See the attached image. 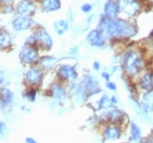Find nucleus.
Returning a JSON list of instances; mask_svg holds the SVG:
<instances>
[{
  "instance_id": "33",
  "label": "nucleus",
  "mask_w": 153,
  "mask_h": 143,
  "mask_svg": "<svg viewBox=\"0 0 153 143\" xmlns=\"http://www.w3.org/2000/svg\"><path fill=\"white\" fill-rule=\"evenodd\" d=\"M140 143H153V134L148 136L147 138H143V140L141 141Z\"/></svg>"
},
{
  "instance_id": "34",
  "label": "nucleus",
  "mask_w": 153,
  "mask_h": 143,
  "mask_svg": "<svg viewBox=\"0 0 153 143\" xmlns=\"http://www.w3.org/2000/svg\"><path fill=\"white\" fill-rule=\"evenodd\" d=\"M79 51V46H74V47L70 48V50H69V54L71 56H74V55H76V53Z\"/></svg>"
},
{
  "instance_id": "16",
  "label": "nucleus",
  "mask_w": 153,
  "mask_h": 143,
  "mask_svg": "<svg viewBox=\"0 0 153 143\" xmlns=\"http://www.w3.org/2000/svg\"><path fill=\"white\" fill-rule=\"evenodd\" d=\"M103 12H104L103 14L107 16L108 19H117L119 13H120V8H119L118 0H107L105 4H104Z\"/></svg>"
},
{
  "instance_id": "38",
  "label": "nucleus",
  "mask_w": 153,
  "mask_h": 143,
  "mask_svg": "<svg viewBox=\"0 0 153 143\" xmlns=\"http://www.w3.org/2000/svg\"><path fill=\"white\" fill-rule=\"evenodd\" d=\"M149 39L152 41V44H153V30H152V32L150 33V35H149Z\"/></svg>"
},
{
  "instance_id": "8",
  "label": "nucleus",
  "mask_w": 153,
  "mask_h": 143,
  "mask_svg": "<svg viewBox=\"0 0 153 143\" xmlns=\"http://www.w3.org/2000/svg\"><path fill=\"white\" fill-rule=\"evenodd\" d=\"M34 34L36 36V41H37V45L36 47L39 50H45L48 51L51 50L53 46H54V39L51 37V35L48 33V31L44 27H38L34 31Z\"/></svg>"
},
{
  "instance_id": "23",
  "label": "nucleus",
  "mask_w": 153,
  "mask_h": 143,
  "mask_svg": "<svg viewBox=\"0 0 153 143\" xmlns=\"http://www.w3.org/2000/svg\"><path fill=\"white\" fill-rule=\"evenodd\" d=\"M53 27H54L55 33L58 36H62L64 34H66L69 31V22H68L67 20H64V19L57 20V21L54 22Z\"/></svg>"
},
{
  "instance_id": "4",
  "label": "nucleus",
  "mask_w": 153,
  "mask_h": 143,
  "mask_svg": "<svg viewBox=\"0 0 153 143\" xmlns=\"http://www.w3.org/2000/svg\"><path fill=\"white\" fill-rule=\"evenodd\" d=\"M43 78H44V70L37 66L27 68L24 71V76H23V80L26 85H29V87L39 86L43 82Z\"/></svg>"
},
{
  "instance_id": "9",
  "label": "nucleus",
  "mask_w": 153,
  "mask_h": 143,
  "mask_svg": "<svg viewBox=\"0 0 153 143\" xmlns=\"http://www.w3.org/2000/svg\"><path fill=\"white\" fill-rule=\"evenodd\" d=\"M81 82H82L89 97L90 96L96 95V94H100V93L102 92V87L100 85L99 79L94 74H91V73L84 74L82 80H81Z\"/></svg>"
},
{
  "instance_id": "19",
  "label": "nucleus",
  "mask_w": 153,
  "mask_h": 143,
  "mask_svg": "<svg viewBox=\"0 0 153 143\" xmlns=\"http://www.w3.org/2000/svg\"><path fill=\"white\" fill-rule=\"evenodd\" d=\"M138 87L144 92L153 90V71L149 70L141 73L138 79Z\"/></svg>"
},
{
  "instance_id": "14",
  "label": "nucleus",
  "mask_w": 153,
  "mask_h": 143,
  "mask_svg": "<svg viewBox=\"0 0 153 143\" xmlns=\"http://www.w3.org/2000/svg\"><path fill=\"white\" fill-rule=\"evenodd\" d=\"M106 36L99 29L91 30L85 36V41L90 46L96 48H104L106 45Z\"/></svg>"
},
{
  "instance_id": "12",
  "label": "nucleus",
  "mask_w": 153,
  "mask_h": 143,
  "mask_svg": "<svg viewBox=\"0 0 153 143\" xmlns=\"http://www.w3.org/2000/svg\"><path fill=\"white\" fill-rule=\"evenodd\" d=\"M34 25H35V21L31 16H24L18 14L11 20V27L16 33L31 30Z\"/></svg>"
},
{
  "instance_id": "1",
  "label": "nucleus",
  "mask_w": 153,
  "mask_h": 143,
  "mask_svg": "<svg viewBox=\"0 0 153 143\" xmlns=\"http://www.w3.org/2000/svg\"><path fill=\"white\" fill-rule=\"evenodd\" d=\"M120 66L128 79L140 76L146 69V58L140 49L129 47L120 55Z\"/></svg>"
},
{
  "instance_id": "32",
  "label": "nucleus",
  "mask_w": 153,
  "mask_h": 143,
  "mask_svg": "<svg viewBox=\"0 0 153 143\" xmlns=\"http://www.w3.org/2000/svg\"><path fill=\"white\" fill-rule=\"evenodd\" d=\"M92 68L94 71H100L101 70V62L99 60H94L92 64Z\"/></svg>"
},
{
  "instance_id": "31",
  "label": "nucleus",
  "mask_w": 153,
  "mask_h": 143,
  "mask_svg": "<svg viewBox=\"0 0 153 143\" xmlns=\"http://www.w3.org/2000/svg\"><path fill=\"white\" fill-rule=\"evenodd\" d=\"M101 76H102L103 80H105L106 82H108V81H111V76H112V74L109 72H107V71H103L102 73H101Z\"/></svg>"
},
{
  "instance_id": "37",
  "label": "nucleus",
  "mask_w": 153,
  "mask_h": 143,
  "mask_svg": "<svg viewBox=\"0 0 153 143\" xmlns=\"http://www.w3.org/2000/svg\"><path fill=\"white\" fill-rule=\"evenodd\" d=\"M1 2H2V6H11L13 0H1Z\"/></svg>"
},
{
  "instance_id": "29",
  "label": "nucleus",
  "mask_w": 153,
  "mask_h": 143,
  "mask_svg": "<svg viewBox=\"0 0 153 143\" xmlns=\"http://www.w3.org/2000/svg\"><path fill=\"white\" fill-rule=\"evenodd\" d=\"M81 11H82L83 13H85V14H88V13L92 12L93 10V7L92 4H90V3H83L82 6H81Z\"/></svg>"
},
{
  "instance_id": "35",
  "label": "nucleus",
  "mask_w": 153,
  "mask_h": 143,
  "mask_svg": "<svg viewBox=\"0 0 153 143\" xmlns=\"http://www.w3.org/2000/svg\"><path fill=\"white\" fill-rule=\"evenodd\" d=\"M25 143H38L37 141L34 139V138H32V137H26L25 138Z\"/></svg>"
},
{
  "instance_id": "3",
  "label": "nucleus",
  "mask_w": 153,
  "mask_h": 143,
  "mask_svg": "<svg viewBox=\"0 0 153 143\" xmlns=\"http://www.w3.org/2000/svg\"><path fill=\"white\" fill-rule=\"evenodd\" d=\"M39 49L34 46H27L24 45L19 51V60L21 61L22 64L31 66L37 64L39 61Z\"/></svg>"
},
{
  "instance_id": "36",
  "label": "nucleus",
  "mask_w": 153,
  "mask_h": 143,
  "mask_svg": "<svg viewBox=\"0 0 153 143\" xmlns=\"http://www.w3.org/2000/svg\"><path fill=\"white\" fill-rule=\"evenodd\" d=\"M111 101H112L113 105H114V106H116L118 104V97L116 95H112V96H111Z\"/></svg>"
},
{
  "instance_id": "24",
  "label": "nucleus",
  "mask_w": 153,
  "mask_h": 143,
  "mask_svg": "<svg viewBox=\"0 0 153 143\" xmlns=\"http://www.w3.org/2000/svg\"><path fill=\"white\" fill-rule=\"evenodd\" d=\"M12 41V35L7 30H1V33H0V46H1V49L4 50V49H8L9 47H11Z\"/></svg>"
},
{
  "instance_id": "7",
  "label": "nucleus",
  "mask_w": 153,
  "mask_h": 143,
  "mask_svg": "<svg viewBox=\"0 0 153 143\" xmlns=\"http://www.w3.org/2000/svg\"><path fill=\"white\" fill-rule=\"evenodd\" d=\"M120 13L127 18H134L141 11L142 2L141 0H118Z\"/></svg>"
},
{
  "instance_id": "5",
  "label": "nucleus",
  "mask_w": 153,
  "mask_h": 143,
  "mask_svg": "<svg viewBox=\"0 0 153 143\" xmlns=\"http://www.w3.org/2000/svg\"><path fill=\"white\" fill-rule=\"evenodd\" d=\"M68 94L70 96V99L76 104H83L84 102H86V99L89 97L81 81L70 83L68 86Z\"/></svg>"
},
{
  "instance_id": "39",
  "label": "nucleus",
  "mask_w": 153,
  "mask_h": 143,
  "mask_svg": "<svg viewBox=\"0 0 153 143\" xmlns=\"http://www.w3.org/2000/svg\"><path fill=\"white\" fill-rule=\"evenodd\" d=\"M147 1H148L149 3H150L151 6H153V0H147Z\"/></svg>"
},
{
  "instance_id": "25",
  "label": "nucleus",
  "mask_w": 153,
  "mask_h": 143,
  "mask_svg": "<svg viewBox=\"0 0 153 143\" xmlns=\"http://www.w3.org/2000/svg\"><path fill=\"white\" fill-rule=\"evenodd\" d=\"M96 106H97L99 110H103V111H106L108 110V109H111V108L115 107L113 105L112 101H111V96L106 95V94L101 96V99L96 102Z\"/></svg>"
},
{
  "instance_id": "30",
  "label": "nucleus",
  "mask_w": 153,
  "mask_h": 143,
  "mask_svg": "<svg viewBox=\"0 0 153 143\" xmlns=\"http://www.w3.org/2000/svg\"><path fill=\"white\" fill-rule=\"evenodd\" d=\"M105 86H106V89L109 90V91H112V92H116V91H117V85H116V83L113 82V81L106 82Z\"/></svg>"
},
{
  "instance_id": "21",
  "label": "nucleus",
  "mask_w": 153,
  "mask_h": 143,
  "mask_svg": "<svg viewBox=\"0 0 153 143\" xmlns=\"http://www.w3.org/2000/svg\"><path fill=\"white\" fill-rule=\"evenodd\" d=\"M58 62V58L55 56H42L38 61V67L44 71H48L55 67V64Z\"/></svg>"
},
{
  "instance_id": "28",
  "label": "nucleus",
  "mask_w": 153,
  "mask_h": 143,
  "mask_svg": "<svg viewBox=\"0 0 153 143\" xmlns=\"http://www.w3.org/2000/svg\"><path fill=\"white\" fill-rule=\"evenodd\" d=\"M0 134H1V138L4 139L6 136L8 134V126L4 121H1L0 122Z\"/></svg>"
},
{
  "instance_id": "17",
  "label": "nucleus",
  "mask_w": 153,
  "mask_h": 143,
  "mask_svg": "<svg viewBox=\"0 0 153 143\" xmlns=\"http://www.w3.org/2000/svg\"><path fill=\"white\" fill-rule=\"evenodd\" d=\"M14 103V93L7 86L1 87V92H0V105L1 109L4 110L7 108H10Z\"/></svg>"
},
{
  "instance_id": "27",
  "label": "nucleus",
  "mask_w": 153,
  "mask_h": 143,
  "mask_svg": "<svg viewBox=\"0 0 153 143\" xmlns=\"http://www.w3.org/2000/svg\"><path fill=\"white\" fill-rule=\"evenodd\" d=\"M24 45H27V46H34L36 47V45H37V41H36V36L34 34V32L31 33L27 37H26L25 41H24Z\"/></svg>"
},
{
  "instance_id": "15",
  "label": "nucleus",
  "mask_w": 153,
  "mask_h": 143,
  "mask_svg": "<svg viewBox=\"0 0 153 143\" xmlns=\"http://www.w3.org/2000/svg\"><path fill=\"white\" fill-rule=\"evenodd\" d=\"M36 10V4L34 0H20L16 3V11L19 16H31L34 14Z\"/></svg>"
},
{
  "instance_id": "11",
  "label": "nucleus",
  "mask_w": 153,
  "mask_h": 143,
  "mask_svg": "<svg viewBox=\"0 0 153 143\" xmlns=\"http://www.w3.org/2000/svg\"><path fill=\"white\" fill-rule=\"evenodd\" d=\"M123 137V129L120 126L113 124H106L102 129V138L106 142H115L120 140Z\"/></svg>"
},
{
  "instance_id": "22",
  "label": "nucleus",
  "mask_w": 153,
  "mask_h": 143,
  "mask_svg": "<svg viewBox=\"0 0 153 143\" xmlns=\"http://www.w3.org/2000/svg\"><path fill=\"white\" fill-rule=\"evenodd\" d=\"M41 7L44 12H55L61 8V0H41Z\"/></svg>"
},
{
  "instance_id": "2",
  "label": "nucleus",
  "mask_w": 153,
  "mask_h": 143,
  "mask_svg": "<svg viewBox=\"0 0 153 143\" xmlns=\"http://www.w3.org/2000/svg\"><path fill=\"white\" fill-rule=\"evenodd\" d=\"M118 33V41H127L129 38H132L138 33L137 25L132 22H129L127 20L117 18L114 20Z\"/></svg>"
},
{
  "instance_id": "20",
  "label": "nucleus",
  "mask_w": 153,
  "mask_h": 143,
  "mask_svg": "<svg viewBox=\"0 0 153 143\" xmlns=\"http://www.w3.org/2000/svg\"><path fill=\"white\" fill-rule=\"evenodd\" d=\"M140 106L141 109L146 114H152L153 113V90L143 92L140 97Z\"/></svg>"
},
{
  "instance_id": "13",
  "label": "nucleus",
  "mask_w": 153,
  "mask_h": 143,
  "mask_svg": "<svg viewBox=\"0 0 153 143\" xmlns=\"http://www.w3.org/2000/svg\"><path fill=\"white\" fill-rule=\"evenodd\" d=\"M49 96L54 99L55 102L62 104L68 99V90L61 83L54 82L49 86Z\"/></svg>"
},
{
  "instance_id": "26",
  "label": "nucleus",
  "mask_w": 153,
  "mask_h": 143,
  "mask_svg": "<svg viewBox=\"0 0 153 143\" xmlns=\"http://www.w3.org/2000/svg\"><path fill=\"white\" fill-rule=\"evenodd\" d=\"M22 96L30 103H34L37 99V90L36 87H29L24 91Z\"/></svg>"
},
{
  "instance_id": "10",
  "label": "nucleus",
  "mask_w": 153,
  "mask_h": 143,
  "mask_svg": "<svg viewBox=\"0 0 153 143\" xmlns=\"http://www.w3.org/2000/svg\"><path fill=\"white\" fill-rule=\"evenodd\" d=\"M127 118L126 114L124 111L119 109L117 107H113L108 110H106L103 113L102 115V120L105 121L106 124H118V126H123L124 120Z\"/></svg>"
},
{
  "instance_id": "18",
  "label": "nucleus",
  "mask_w": 153,
  "mask_h": 143,
  "mask_svg": "<svg viewBox=\"0 0 153 143\" xmlns=\"http://www.w3.org/2000/svg\"><path fill=\"white\" fill-rule=\"evenodd\" d=\"M129 136H128V141L131 143H140L143 140V133L141 130L140 126L134 122V121H130L129 124Z\"/></svg>"
},
{
  "instance_id": "6",
  "label": "nucleus",
  "mask_w": 153,
  "mask_h": 143,
  "mask_svg": "<svg viewBox=\"0 0 153 143\" xmlns=\"http://www.w3.org/2000/svg\"><path fill=\"white\" fill-rule=\"evenodd\" d=\"M56 74L62 82L66 83H74L78 80V71L76 67L72 64H61L56 69Z\"/></svg>"
}]
</instances>
